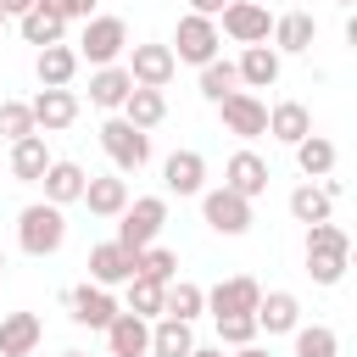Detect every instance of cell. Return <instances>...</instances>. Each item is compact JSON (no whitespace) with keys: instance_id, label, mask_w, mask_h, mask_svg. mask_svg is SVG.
Listing matches in <instances>:
<instances>
[{"instance_id":"1","label":"cell","mask_w":357,"mask_h":357,"mask_svg":"<svg viewBox=\"0 0 357 357\" xmlns=\"http://www.w3.org/2000/svg\"><path fill=\"white\" fill-rule=\"evenodd\" d=\"M301 257H307V273H312V284H340L346 279V268H351V234L340 229V223H307V245H301Z\"/></svg>"},{"instance_id":"2","label":"cell","mask_w":357,"mask_h":357,"mask_svg":"<svg viewBox=\"0 0 357 357\" xmlns=\"http://www.w3.org/2000/svg\"><path fill=\"white\" fill-rule=\"evenodd\" d=\"M17 245L28 257H56L67 245V212L50 206V201H28L17 212Z\"/></svg>"},{"instance_id":"3","label":"cell","mask_w":357,"mask_h":357,"mask_svg":"<svg viewBox=\"0 0 357 357\" xmlns=\"http://www.w3.org/2000/svg\"><path fill=\"white\" fill-rule=\"evenodd\" d=\"M162 223H167V195H134V201L117 212V245L145 251V245H156Z\"/></svg>"},{"instance_id":"4","label":"cell","mask_w":357,"mask_h":357,"mask_svg":"<svg viewBox=\"0 0 357 357\" xmlns=\"http://www.w3.org/2000/svg\"><path fill=\"white\" fill-rule=\"evenodd\" d=\"M73 50H78V61H89V67H112V61L128 50V22L95 11V17H84V39H78Z\"/></svg>"},{"instance_id":"5","label":"cell","mask_w":357,"mask_h":357,"mask_svg":"<svg viewBox=\"0 0 357 357\" xmlns=\"http://www.w3.org/2000/svg\"><path fill=\"white\" fill-rule=\"evenodd\" d=\"M100 151L112 156V167H117V173H139V167L151 162V134H145V128H134V123L117 112V117H106V123H100Z\"/></svg>"},{"instance_id":"6","label":"cell","mask_w":357,"mask_h":357,"mask_svg":"<svg viewBox=\"0 0 357 357\" xmlns=\"http://www.w3.org/2000/svg\"><path fill=\"white\" fill-rule=\"evenodd\" d=\"M218 45H223V33H218V17H201V11H184L178 17V28H173V61H190V67H206L212 56H218Z\"/></svg>"},{"instance_id":"7","label":"cell","mask_w":357,"mask_h":357,"mask_svg":"<svg viewBox=\"0 0 357 357\" xmlns=\"http://www.w3.org/2000/svg\"><path fill=\"white\" fill-rule=\"evenodd\" d=\"M201 218H206V229L212 234H245L257 218H251V201L245 195H234L229 184H218V190H201Z\"/></svg>"},{"instance_id":"8","label":"cell","mask_w":357,"mask_h":357,"mask_svg":"<svg viewBox=\"0 0 357 357\" xmlns=\"http://www.w3.org/2000/svg\"><path fill=\"white\" fill-rule=\"evenodd\" d=\"M268 28H273V17L262 0H229L218 11V33H229L234 45H268Z\"/></svg>"},{"instance_id":"9","label":"cell","mask_w":357,"mask_h":357,"mask_svg":"<svg viewBox=\"0 0 357 357\" xmlns=\"http://www.w3.org/2000/svg\"><path fill=\"white\" fill-rule=\"evenodd\" d=\"M218 117H223V128H229L234 139H262V134H268V106H262L251 89L223 95V100H218Z\"/></svg>"},{"instance_id":"10","label":"cell","mask_w":357,"mask_h":357,"mask_svg":"<svg viewBox=\"0 0 357 357\" xmlns=\"http://www.w3.org/2000/svg\"><path fill=\"white\" fill-rule=\"evenodd\" d=\"M61 301H67V318H73V324H84V329H106V324L123 312V307H117V296H112L106 284H73Z\"/></svg>"},{"instance_id":"11","label":"cell","mask_w":357,"mask_h":357,"mask_svg":"<svg viewBox=\"0 0 357 357\" xmlns=\"http://www.w3.org/2000/svg\"><path fill=\"white\" fill-rule=\"evenodd\" d=\"M123 56H128V78L145 84V89H167L173 73H178V61H173L167 45H128Z\"/></svg>"},{"instance_id":"12","label":"cell","mask_w":357,"mask_h":357,"mask_svg":"<svg viewBox=\"0 0 357 357\" xmlns=\"http://www.w3.org/2000/svg\"><path fill=\"white\" fill-rule=\"evenodd\" d=\"M134 262H139V251H128V245H117V240H100V245H89V284H128L134 279Z\"/></svg>"},{"instance_id":"13","label":"cell","mask_w":357,"mask_h":357,"mask_svg":"<svg viewBox=\"0 0 357 357\" xmlns=\"http://www.w3.org/2000/svg\"><path fill=\"white\" fill-rule=\"evenodd\" d=\"M28 112H33V128L39 134H61V128L78 123V95L73 89H39L28 100Z\"/></svg>"},{"instance_id":"14","label":"cell","mask_w":357,"mask_h":357,"mask_svg":"<svg viewBox=\"0 0 357 357\" xmlns=\"http://www.w3.org/2000/svg\"><path fill=\"white\" fill-rule=\"evenodd\" d=\"M257 296H262V284L251 273H234V279H218L206 290V312L212 318H223V312H257Z\"/></svg>"},{"instance_id":"15","label":"cell","mask_w":357,"mask_h":357,"mask_svg":"<svg viewBox=\"0 0 357 357\" xmlns=\"http://www.w3.org/2000/svg\"><path fill=\"white\" fill-rule=\"evenodd\" d=\"M100 335H106V351H112V357H145V346H151V318H139V312L123 307Z\"/></svg>"},{"instance_id":"16","label":"cell","mask_w":357,"mask_h":357,"mask_svg":"<svg viewBox=\"0 0 357 357\" xmlns=\"http://www.w3.org/2000/svg\"><path fill=\"white\" fill-rule=\"evenodd\" d=\"M268 39H273L279 56H307L312 39H318V22H312V11H284V17H273Z\"/></svg>"},{"instance_id":"17","label":"cell","mask_w":357,"mask_h":357,"mask_svg":"<svg viewBox=\"0 0 357 357\" xmlns=\"http://www.w3.org/2000/svg\"><path fill=\"white\" fill-rule=\"evenodd\" d=\"M279 67H284V56H279L273 45H245L240 61H234L240 89H273V84H279Z\"/></svg>"},{"instance_id":"18","label":"cell","mask_w":357,"mask_h":357,"mask_svg":"<svg viewBox=\"0 0 357 357\" xmlns=\"http://www.w3.org/2000/svg\"><path fill=\"white\" fill-rule=\"evenodd\" d=\"M162 184H167V195H201L206 190V156L201 151H173L162 162Z\"/></svg>"},{"instance_id":"19","label":"cell","mask_w":357,"mask_h":357,"mask_svg":"<svg viewBox=\"0 0 357 357\" xmlns=\"http://www.w3.org/2000/svg\"><path fill=\"white\" fill-rule=\"evenodd\" d=\"M268 178H273V173H268V162H262L257 151H234V156L223 162V184H229L234 195H245V201H257V195L268 190Z\"/></svg>"},{"instance_id":"20","label":"cell","mask_w":357,"mask_h":357,"mask_svg":"<svg viewBox=\"0 0 357 357\" xmlns=\"http://www.w3.org/2000/svg\"><path fill=\"white\" fill-rule=\"evenodd\" d=\"M251 318H257V329H268V335H290V329L301 324V301H296V290H262Z\"/></svg>"},{"instance_id":"21","label":"cell","mask_w":357,"mask_h":357,"mask_svg":"<svg viewBox=\"0 0 357 357\" xmlns=\"http://www.w3.org/2000/svg\"><path fill=\"white\" fill-rule=\"evenodd\" d=\"M84 178H89V173H84L78 162H67V156H50V167L39 173V184H45V201H50V206H73V201L84 195Z\"/></svg>"},{"instance_id":"22","label":"cell","mask_w":357,"mask_h":357,"mask_svg":"<svg viewBox=\"0 0 357 357\" xmlns=\"http://www.w3.org/2000/svg\"><path fill=\"white\" fill-rule=\"evenodd\" d=\"M78 201H84V206H89L95 218H117V212L128 206V178H123V173H100V178L89 173V178H84V195H78Z\"/></svg>"},{"instance_id":"23","label":"cell","mask_w":357,"mask_h":357,"mask_svg":"<svg viewBox=\"0 0 357 357\" xmlns=\"http://www.w3.org/2000/svg\"><path fill=\"white\" fill-rule=\"evenodd\" d=\"M78 67H84V61H78V50H73L67 39H61V45H45V50L33 56V73H39L45 89H67V84L78 78Z\"/></svg>"},{"instance_id":"24","label":"cell","mask_w":357,"mask_h":357,"mask_svg":"<svg viewBox=\"0 0 357 357\" xmlns=\"http://www.w3.org/2000/svg\"><path fill=\"white\" fill-rule=\"evenodd\" d=\"M39 340H45L39 312H6L0 318V357H28Z\"/></svg>"},{"instance_id":"25","label":"cell","mask_w":357,"mask_h":357,"mask_svg":"<svg viewBox=\"0 0 357 357\" xmlns=\"http://www.w3.org/2000/svg\"><path fill=\"white\" fill-rule=\"evenodd\" d=\"M17 33H22V45H39V50H45V45H61V39H67V22H61L45 0H33V6L17 17Z\"/></svg>"},{"instance_id":"26","label":"cell","mask_w":357,"mask_h":357,"mask_svg":"<svg viewBox=\"0 0 357 357\" xmlns=\"http://www.w3.org/2000/svg\"><path fill=\"white\" fill-rule=\"evenodd\" d=\"M128 89H134V78H128V67H123V61H112V67H95V73H89V100H95L100 112H117V106L128 100Z\"/></svg>"},{"instance_id":"27","label":"cell","mask_w":357,"mask_h":357,"mask_svg":"<svg viewBox=\"0 0 357 357\" xmlns=\"http://www.w3.org/2000/svg\"><path fill=\"white\" fill-rule=\"evenodd\" d=\"M45 167H50V145H45V134H22V139H11V178H17V184H39Z\"/></svg>"},{"instance_id":"28","label":"cell","mask_w":357,"mask_h":357,"mask_svg":"<svg viewBox=\"0 0 357 357\" xmlns=\"http://www.w3.org/2000/svg\"><path fill=\"white\" fill-rule=\"evenodd\" d=\"M190 346H195V329L184 324V318H151V357H190Z\"/></svg>"},{"instance_id":"29","label":"cell","mask_w":357,"mask_h":357,"mask_svg":"<svg viewBox=\"0 0 357 357\" xmlns=\"http://www.w3.org/2000/svg\"><path fill=\"white\" fill-rule=\"evenodd\" d=\"M268 134H273L279 145H296V139L312 134V112H307L301 100H279V106H268Z\"/></svg>"},{"instance_id":"30","label":"cell","mask_w":357,"mask_h":357,"mask_svg":"<svg viewBox=\"0 0 357 357\" xmlns=\"http://www.w3.org/2000/svg\"><path fill=\"white\" fill-rule=\"evenodd\" d=\"M117 112H123L134 128H145V134H151V128L167 117V95H162V89H145V84H134V89H128V100H123Z\"/></svg>"},{"instance_id":"31","label":"cell","mask_w":357,"mask_h":357,"mask_svg":"<svg viewBox=\"0 0 357 357\" xmlns=\"http://www.w3.org/2000/svg\"><path fill=\"white\" fill-rule=\"evenodd\" d=\"M284 206H290V218H296V223H324V218H335V195H329L324 184H312V178H307V184H296Z\"/></svg>"},{"instance_id":"32","label":"cell","mask_w":357,"mask_h":357,"mask_svg":"<svg viewBox=\"0 0 357 357\" xmlns=\"http://www.w3.org/2000/svg\"><path fill=\"white\" fill-rule=\"evenodd\" d=\"M162 312H167V318H184V324H195V318L206 312V290H201L195 279H173V284H162Z\"/></svg>"},{"instance_id":"33","label":"cell","mask_w":357,"mask_h":357,"mask_svg":"<svg viewBox=\"0 0 357 357\" xmlns=\"http://www.w3.org/2000/svg\"><path fill=\"white\" fill-rule=\"evenodd\" d=\"M290 151H296V167H301L307 178H329V173H335V139L307 134V139H296Z\"/></svg>"},{"instance_id":"34","label":"cell","mask_w":357,"mask_h":357,"mask_svg":"<svg viewBox=\"0 0 357 357\" xmlns=\"http://www.w3.org/2000/svg\"><path fill=\"white\" fill-rule=\"evenodd\" d=\"M290 340H296L290 357H340V335H335L329 324H296Z\"/></svg>"},{"instance_id":"35","label":"cell","mask_w":357,"mask_h":357,"mask_svg":"<svg viewBox=\"0 0 357 357\" xmlns=\"http://www.w3.org/2000/svg\"><path fill=\"white\" fill-rule=\"evenodd\" d=\"M240 89V73H234V61H223V56H212L206 67H201V100H223V95H234Z\"/></svg>"},{"instance_id":"36","label":"cell","mask_w":357,"mask_h":357,"mask_svg":"<svg viewBox=\"0 0 357 357\" xmlns=\"http://www.w3.org/2000/svg\"><path fill=\"white\" fill-rule=\"evenodd\" d=\"M134 273H139V279H156V284H173V279H178V251H167V245H145L139 262H134Z\"/></svg>"},{"instance_id":"37","label":"cell","mask_w":357,"mask_h":357,"mask_svg":"<svg viewBox=\"0 0 357 357\" xmlns=\"http://www.w3.org/2000/svg\"><path fill=\"white\" fill-rule=\"evenodd\" d=\"M212 324H218V346H251V340L262 335L251 312H223V318H212Z\"/></svg>"},{"instance_id":"38","label":"cell","mask_w":357,"mask_h":357,"mask_svg":"<svg viewBox=\"0 0 357 357\" xmlns=\"http://www.w3.org/2000/svg\"><path fill=\"white\" fill-rule=\"evenodd\" d=\"M128 312H139V318H162V284L156 279H128Z\"/></svg>"},{"instance_id":"39","label":"cell","mask_w":357,"mask_h":357,"mask_svg":"<svg viewBox=\"0 0 357 357\" xmlns=\"http://www.w3.org/2000/svg\"><path fill=\"white\" fill-rule=\"evenodd\" d=\"M0 134H6V139L39 134V128H33V112H28V100H0Z\"/></svg>"},{"instance_id":"40","label":"cell","mask_w":357,"mask_h":357,"mask_svg":"<svg viewBox=\"0 0 357 357\" xmlns=\"http://www.w3.org/2000/svg\"><path fill=\"white\" fill-rule=\"evenodd\" d=\"M45 6H50L61 22H84V17H95V6H100V0H45Z\"/></svg>"},{"instance_id":"41","label":"cell","mask_w":357,"mask_h":357,"mask_svg":"<svg viewBox=\"0 0 357 357\" xmlns=\"http://www.w3.org/2000/svg\"><path fill=\"white\" fill-rule=\"evenodd\" d=\"M229 0H190V11H201V17H218Z\"/></svg>"},{"instance_id":"42","label":"cell","mask_w":357,"mask_h":357,"mask_svg":"<svg viewBox=\"0 0 357 357\" xmlns=\"http://www.w3.org/2000/svg\"><path fill=\"white\" fill-rule=\"evenodd\" d=\"M28 6H33V0H0V11H6V17H22Z\"/></svg>"},{"instance_id":"43","label":"cell","mask_w":357,"mask_h":357,"mask_svg":"<svg viewBox=\"0 0 357 357\" xmlns=\"http://www.w3.org/2000/svg\"><path fill=\"white\" fill-rule=\"evenodd\" d=\"M234 357H273V351H262V346L251 340V346H234Z\"/></svg>"},{"instance_id":"44","label":"cell","mask_w":357,"mask_h":357,"mask_svg":"<svg viewBox=\"0 0 357 357\" xmlns=\"http://www.w3.org/2000/svg\"><path fill=\"white\" fill-rule=\"evenodd\" d=\"M190 357H223V346H190Z\"/></svg>"},{"instance_id":"45","label":"cell","mask_w":357,"mask_h":357,"mask_svg":"<svg viewBox=\"0 0 357 357\" xmlns=\"http://www.w3.org/2000/svg\"><path fill=\"white\" fill-rule=\"evenodd\" d=\"M0 273H6V251H0Z\"/></svg>"},{"instance_id":"46","label":"cell","mask_w":357,"mask_h":357,"mask_svg":"<svg viewBox=\"0 0 357 357\" xmlns=\"http://www.w3.org/2000/svg\"><path fill=\"white\" fill-rule=\"evenodd\" d=\"M61 357H84V351H61Z\"/></svg>"},{"instance_id":"47","label":"cell","mask_w":357,"mask_h":357,"mask_svg":"<svg viewBox=\"0 0 357 357\" xmlns=\"http://www.w3.org/2000/svg\"><path fill=\"white\" fill-rule=\"evenodd\" d=\"M0 28H6V11H0Z\"/></svg>"},{"instance_id":"48","label":"cell","mask_w":357,"mask_h":357,"mask_svg":"<svg viewBox=\"0 0 357 357\" xmlns=\"http://www.w3.org/2000/svg\"><path fill=\"white\" fill-rule=\"evenodd\" d=\"M106 357H112V351H106Z\"/></svg>"}]
</instances>
